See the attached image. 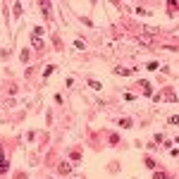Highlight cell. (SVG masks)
Here are the masks:
<instances>
[{"label":"cell","mask_w":179,"mask_h":179,"mask_svg":"<svg viewBox=\"0 0 179 179\" xmlns=\"http://www.w3.org/2000/svg\"><path fill=\"white\" fill-rule=\"evenodd\" d=\"M57 172H60V174H69V172H72V162H60V165H57Z\"/></svg>","instance_id":"obj_1"},{"label":"cell","mask_w":179,"mask_h":179,"mask_svg":"<svg viewBox=\"0 0 179 179\" xmlns=\"http://www.w3.org/2000/svg\"><path fill=\"white\" fill-rule=\"evenodd\" d=\"M7 172V160H5V153L0 150V174H5Z\"/></svg>","instance_id":"obj_2"},{"label":"cell","mask_w":179,"mask_h":179,"mask_svg":"<svg viewBox=\"0 0 179 179\" xmlns=\"http://www.w3.org/2000/svg\"><path fill=\"white\" fill-rule=\"evenodd\" d=\"M38 5H41V10H43V15H45V17H50V7H53V5H50V3H45V0H41Z\"/></svg>","instance_id":"obj_3"},{"label":"cell","mask_w":179,"mask_h":179,"mask_svg":"<svg viewBox=\"0 0 179 179\" xmlns=\"http://www.w3.org/2000/svg\"><path fill=\"white\" fill-rule=\"evenodd\" d=\"M120 127H122V129H129V127H131V120H129V117H122V120H120Z\"/></svg>","instance_id":"obj_4"},{"label":"cell","mask_w":179,"mask_h":179,"mask_svg":"<svg viewBox=\"0 0 179 179\" xmlns=\"http://www.w3.org/2000/svg\"><path fill=\"white\" fill-rule=\"evenodd\" d=\"M141 84H143V93H146V96H153V88H150V84H148V81H141Z\"/></svg>","instance_id":"obj_5"},{"label":"cell","mask_w":179,"mask_h":179,"mask_svg":"<svg viewBox=\"0 0 179 179\" xmlns=\"http://www.w3.org/2000/svg\"><path fill=\"white\" fill-rule=\"evenodd\" d=\"M74 48H76V50H84L86 45H84V41H79V38H76V41H74Z\"/></svg>","instance_id":"obj_6"},{"label":"cell","mask_w":179,"mask_h":179,"mask_svg":"<svg viewBox=\"0 0 179 179\" xmlns=\"http://www.w3.org/2000/svg\"><path fill=\"white\" fill-rule=\"evenodd\" d=\"M88 86H91V88H96V91H98V88H101V84H98L96 79H91V81H88Z\"/></svg>","instance_id":"obj_7"},{"label":"cell","mask_w":179,"mask_h":179,"mask_svg":"<svg viewBox=\"0 0 179 179\" xmlns=\"http://www.w3.org/2000/svg\"><path fill=\"white\" fill-rule=\"evenodd\" d=\"M165 98H169V101H174L177 96H174V91H169V88H167V91H165Z\"/></svg>","instance_id":"obj_8"},{"label":"cell","mask_w":179,"mask_h":179,"mask_svg":"<svg viewBox=\"0 0 179 179\" xmlns=\"http://www.w3.org/2000/svg\"><path fill=\"white\" fill-rule=\"evenodd\" d=\"M79 160H81V153H79V150H76V153H72V162H79Z\"/></svg>","instance_id":"obj_9"},{"label":"cell","mask_w":179,"mask_h":179,"mask_svg":"<svg viewBox=\"0 0 179 179\" xmlns=\"http://www.w3.org/2000/svg\"><path fill=\"white\" fill-rule=\"evenodd\" d=\"M153 179H167V174H165V172H155V177H153Z\"/></svg>","instance_id":"obj_10"},{"label":"cell","mask_w":179,"mask_h":179,"mask_svg":"<svg viewBox=\"0 0 179 179\" xmlns=\"http://www.w3.org/2000/svg\"><path fill=\"white\" fill-rule=\"evenodd\" d=\"M167 179H174V177H167Z\"/></svg>","instance_id":"obj_11"}]
</instances>
